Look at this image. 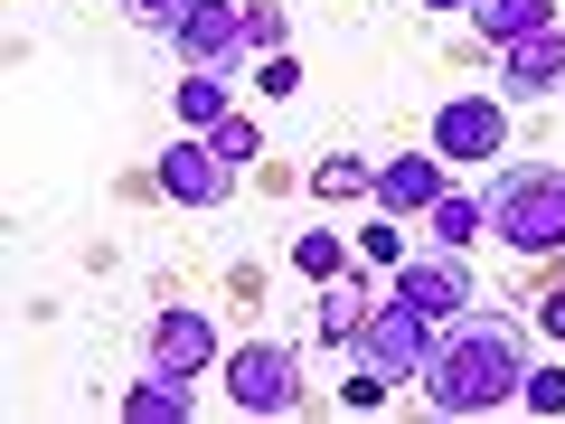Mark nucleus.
<instances>
[{
    "label": "nucleus",
    "mask_w": 565,
    "mask_h": 424,
    "mask_svg": "<svg viewBox=\"0 0 565 424\" xmlns=\"http://www.w3.org/2000/svg\"><path fill=\"white\" fill-rule=\"evenodd\" d=\"M519 330L509 321H481V311H462V321L434 340V359H424V396L444 405V415H490V405H519Z\"/></svg>",
    "instance_id": "obj_1"
},
{
    "label": "nucleus",
    "mask_w": 565,
    "mask_h": 424,
    "mask_svg": "<svg viewBox=\"0 0 565 424\" xmlns=\"http://www.w3.org/2000/svg\"><path fill=\"white\" fill-rule=\"evenodd\" d=\"M481 208H490V236H500L509 255H556L565 245V170H546V161L500 170Z\"/></svg>",
    "instance_id": "obj_2"
},
{
    "label": "nucleus",
    "mask_w": 565,
    "mask_h": 424,
    "mask_svg": "<svg viewBox=\"0 0 565 424\" xmlns=\"http://www.w3.org/2000/svg\"><path fill=\"white\" fill-rule=\"evenodd\" d=\"M226 396H236L245 415H292V405H302V359L282 340H245L236 359H226Z\"/></svg>",
    "instance_id": "obj_3"
},
{
    "label": "nucleus",
    "mask_w": 565,
    "mask_h": 424,
    "mask_svg": "<svg viewBox=\"0 0 565 424\" xmlns=\"http://www.w3.org/2000/svg\"><path fill=\"white\" fill-rule=\"evenodd\" d=\"M359 349H367V368H386V378H424V359H434V321H424L415 303H396V293H386V303L367 311Z\"/></svg>",
    "instance_id": "obj_4"
},
{
    "label": "nucleus",
    "mask_w": 565,
    "mask_h": 424,
    "mask_svg": "<svg viewBox=\"0 0 565 424\" xmlns=\"http://www.w3.org/2000/svg\"><path fill=\"white\" fill-rule=\"evenodd\" d=\"M396 303H415L424 321H462V303H471V264L452 255V245H444V255H405V264H396Z\"/></svg>",
    "instance_id": "obj_5"
},
{
    "label": "nucleus",
    "mask_w": 565,
    "mask_h": 424,
    "mask_svg": "<svg viewBox=\"0 0 565 424\" xmlns=\"http://www.w3.org/2000/svg\"><path fill=\"white\" fill-rule=\"evenodd\" d=\"M434 151H444V161H490V151H509V114L490 95H452L444 114H434Z\"/></svg>",
    "instance_id": "obj_6"
},
{
    "label": "nucleus",
    "mask_w": 565,
    "mask_h": 424,
    "mask_svg": "<svg viewBox=\"0 0 565 424\" xmlns=\"http://www.w3.org/2000/svg\"><path fill=\"white\" fill-rule=\"evenodd\" d=\"M161 189H170L180 208H217L226 189H236V170H226L217 151H207V132H180V141L161 151Z\"/></svg>",
    "instance_id": "obj_7"
},
{
    "label": "nucleus",
    "mask_w": 565,
    "mask_h": 424,
    "mask_svg": "<svg viewBox=\"0 0 565 424\" xmlns=\"http://www.w3.org/2000/svg\"><path fill=\"white\" fill-rule=\"evenodd\" d=\"M151 368H161V378H199V368H217V321H207V311H161V321H151Z\"/></svg>",
    "instance_id": "obj_8"
},
{
    "label": "nucleus",
    "mask_w": 565,
    "mask_h": 424,
    "mask_svg": "<svg viewBox=\"0 0 565 424\" xmlns=\"http://www.w3.org/2000/svg\"><path fill=\"white\" fill-rule=\"evenodd\" d=\"M170 39H180L189 66H236V47H245V10H236V0H189V20L170 29Z\"/></svg>",
    "instance_id": "obj_9"
},
{
    "label": "nucleus",
    "mask_w": 565,
    "mask_h": 424,
    "mask_svg": "<svg viewBox=\"0 0 565 424\" xmlns=\"http://www.w3.org/2000/svg\"><path fill=\"white\" fill-rule=\"evenodd\" d=\"M444 199V151H396L377 170V208L386 218H424V208Z\"/></svg>",
    "instance_id": "obj_10"
},
{
    "label": "nucleus",
    "mask_w": 565,
    "mask_h": 424,
    "mask_svg": "<svg viewBox=\"0 0 565 424\" xmlns=\"http://www.w3.org/2000/svg\"><path fill=\"white\" fill-rule=\"evenodd\" d=\"M500 66H509V95H556L565 85V29H537V39H509L500 47Z\"/></svg>",
    "instance_id": "obj_11"
},
{
    "label": "nucleus",
    "mask_w": 565,
    "mask_h": 424,
    "mask_svg": "<svg viewBox=\"0 0 565 424\" xmlns=\"http://www.w3.org/2000/svg\"><path fill=\"white\" fill-rule=\"evenodd\" d=\"M471 20H481L490 47H509V39H537V29H556V0H471Z\"/></svg>",
    "instance_id": "obj_12"
},
{
    "label": "nucleus",
    "mask_w": 565,
    "mask_h": 424,
    "mask_svg": "<svg viewBox=\"0 0 565 424\" xmlns=\"http://www.w3.org/2000/svg\"><path fill=\"white\" fill-rule=\"evenodd\" d=\"M236 104H226V66H189L180 76V132H207V123H226Z\"/></svg>",
    "instance_id": "obj_13"
},
{
    "label": "nucleus",
    "mask_w": 565,
    "mask_h": 424,
    "mask_svg": "<svg viewBox=\"0 0 565 424\" xmlns=\"http://www.w3.org/2000/svg\"><path fill=\"white\" fill-rule=\"evenodd\" d=\"M180 415H189V378H161V368H151V386L122 396V424H180Z\"/></svg>",
    "instance_id": "obj_14"
},
{
    "label": "nucleus",
    "mask_w": 565,
    "mask_h": 424,
    "mask_svg": "<svg viewBox=\"0 0 565 424\" xmlns=\"http://www.w3.org/2000/svg\"><path fill=\"white\" fill-rule=\"evenodd\" d=\"M367 311H377V303H367L359 283H349V274H330V293H321V340H359V330H367Z\"/></svg>",
    "instance_id": "obj_15"
},
{
    "label": "nucleus",
    "mask_w": 565,
    "mask_h": 424,
    "mask_svg": "<svg viewBox=\"0 0 565 424\" xmlns=\"http://www.w3.org/2000/svg\"><path fill=\"white\" fill-rule=\"evenodd\" d=\"M292 274H311V283L349 274V245H340V226H302V236H292Z\"/></svg>",
    "instance_id": "obj_16"
},
{
    "label": "nucleus",
    "mask_w": 565,
    "mask_h": 424,
    "mask_svg": "<svg viewBox=\"0 0 565 424\" xmlns=\"http://www.w3.org/2000/svg\"><path fill=\"white\" fill-rule=\"evenodd\" d=\"M424 218H434V236H444L452 255H462L471 236H490V208H481V199H452V189H444V199H434V208H424Z\"/></svg>",
    "instance_id": "obj_17"
},
{
    "label": "nucleus",
    "mask_w": 565,
    "mask_h": 424,
    "mask_svg": "<svg viewBox=\"0 0 565 424\" xmlns=\"http://www.w3.org/2000/svg\"><path fill=\"white\" fill-rule=\"evenodd\" d=\"M311 189H321L330 208H340V199H377V170H367V161H349V151H330V161L311 170Z\"/></svg>",
    "instance_id": "obj_18"
},
{
    "label": "nucleus",
    "mask_w": 565,
    "mask_h": 424,
    "mask_svg": "<svg viewBox=\"0 0 565 424\" xmlns=\"http://www.w3.org/2000/svg\"><path fill=\"white\" fill-rule=\"evenodd\" d=\"M207 151H217L226 170H245V161H255V151H264V132H255V123H245V114H226V123H207Z\"/></svg>",
    "instance_id": "obj_19"
},
{
    "label": "nucleus",
    "mask_w": 565,
    "mask_h": 424,
    "mask_svg": "<svg viewBox=\"0 0 565 424\" xmlns=\"http://www.w3.org/2000/svg\"><path fill=\"white\" fill-rule=\"evenodd\" d=\"M519 405H527V415H565V368H527V378H519Z\"/></svg>",
    "instance_id": "obj_20"
},
{
    "label": "nucleus",
    "mask_w": 565,
    "mask_h": 424,
    "mask_svg": "<svg viewBox=\"0 0 565 424\" xmlns=\"http://www.w3.org/2000/svg\"><path fill=\"white\" fill-rule=\"evenodd\" d=\"M359 255H367V264H405V218H377V226H359Z\"/></svg>",
    "instance_id": "obj_21"
},
{
    "label": "nucleus",
    "mask_w": 565,
    "mask_h": 424,
    "mask_svg": "<svg viewBox=\"0 0 565 424\" xmlns=\"http://www.w3.org/2000/svg\"><path fill=\"white\" fill-rule=\"evenodd\" d=\"M245 47H264V57L282 47V10L274 0H245Z\"/></svg>",
    "instance_id": "obj_22"
},
{
    "label": "nucleus",
    "mask_w": 565,
    "mask_h": 424,
    "mask_svg": "<svg viewBox=\"0 0 565 424\" xmlns=\"http://www.w3.org/2000/svg\"><path fill=\"white\" fill-rule=\"evenodd\" d=\"M122 10H132L141 29H180L189 20V0H122Z\"/></svg>",
    "instance_id": "obj_23"
},
{
    "label": "nucleus",
    "mask_w": 565,
    "mask_h": 424,
    "mask_svg": "<svg viewBox=\"0 0 565 424\" xmlns=\"http://www.w3.org/2000/svg\"><path fill=\"white\" fill-rule=\"evenodd\" d=\"M255 85H264V95H302V66H292V57H282V47H274V57H264V76H255Z\"/></svg>",
    "instance_id": "obj_24"
},
{
    "label": "nucleus",
    "mask_w": 565,
    "mask_h": 424,
    "mask_svg": "<svg viewBox=\"0 0 565 424\" xmlns=\"http://www.w3.org/2000/svg\"><path fill=\"white\" fill-rule=\"evenodd\" d=\"M537 330H546V340L565 349V293H546V303H537Z\"/></svg>",
    "instance_id": "obj_25"
},
{
    "label": "nucleus",
    "mask_w": 565,
    "mask_h": 424,
    "mask_svg": "<svg viewBox=\"0 0 565 424\" xmlns=\"http://www.w3.org/2000/svg\"><path fill=\"white\" fill-rule=\"evenodd\" d=\"M415 10H471V0H415Z\"/></svg>",
    "instance_id": "obj_26"
}]
</instances>
